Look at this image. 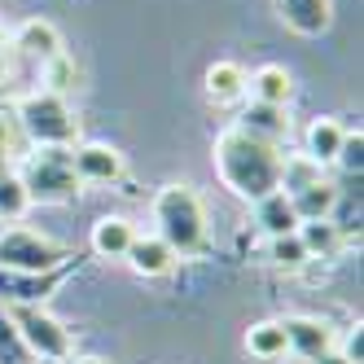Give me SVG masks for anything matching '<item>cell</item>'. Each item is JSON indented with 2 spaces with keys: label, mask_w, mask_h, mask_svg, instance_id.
<instances>
[{
  "label": "cell",
  "mask_w": 364,
  "mask_h": 364,
  "mask_svg": "<svg viewBox=\"0 0 364 364\" xmlns=\"http://www.w3.org/2000/svg\"><path fill=\"white\" fill-rule=\"evenodd\" d=\"M58 364H106V360H97V355H66V360H58Z\"/></svg>",
  "instance_id": "28"
},
{
  "label": "cell",
  "mask_w": 364,
  "mask_h": 364,
  "mask_svg": "<svg viewBox=\"0 0 364 364\" xmlns=\"http://www.w3.org/2000/svg\"><path fill=\"white\" fill-rule=\"evenodd\" d=\"M255 211H259V224H264L272 237H285V232H299V215H294V202L285 198L281 189L268 193V198H259L255 202Z\"/></svg>",
  "instance_id": "15"
},
{
  "label": "cell",
  "mask_w": 364,
  "mask_h": 364,
  "mask_svg": "<svg viewBox=\"0 0 364 364\" xmlns=\"http://www.w3.org/2000/svg\"><path fill=\"white\" fill-rule=\"evenodd\" d=\"M132 237H136V228L127 224L123 215H106V220H97V228H92V250L101 259H123L127 246H132Z\"/></svg>",
  "instance_id": "13"
},
{
  "label": "cell",
  "mask_w": 364,
  "mask_h": 364,
  "mask_svg": "<svg viewBox=\"0 0 364 364\" xmlns=\"http://www.w3.org/2000/svg\"><path fill=\"white\" fill-rule=\"evenodd\" d=\"M5 316H9V325L18 333V343L27 347L31 355H40V360H66L70 355V329L58 316H48L44 307H36V303H9Z\"/></svg>",
  "instance_id": "4"
},
{
  "label": "cell",
  "mask_w": 364,
  "mask_h": 364,
  "mask_svg": "<svg viewBox=\"0 0 364 364\" xmlns=\"http://www.w3.org/2000/svg\"><path fill=\"white\" fill-rule=\"evenodd\" d=\"M154 224H159V237L176 250V259L202 250L206 242V211L189 185H167L154 198Z\"/></svg>",
  "instance_id": "2"
},
{
  "label": "cell",
  "mask_w": 364,
  "mask_h": 364,
  "mask_svg": "<svg viewBox=\"0 0 364 364\" xmlns=\"http://www.w3.org/2000/svg\"><path fill=\"white\" fill-rule=\"evenodd\" d=\"M127 264H132L141 277H167L171 264H176V250L154 232V237H132V246H127Z\"/></svg>",
  "instance_id": "11"
},
{
  "label": "cell",
  "mask_w": 364,
  "mask_h": 364,
  "mask_svg": "<svg viewBox=\"0 0 364 364\" xmlns=\"http://www.w3.org/2000/svg\"><path fill=\"white\" fill-rule=\"evenodd\" d=\"M321 180V163L307 159V154H299V159H281V193H303Z\"/></svg>",
  "instance_id": "20"
},
{
  "label": "cell",
  "mask_w": 364,
  "mask_h": 364,
  "mask_svg": "<svg viewBox=\"0 0 364 364\" xmlns=\"http://www.w3.org/2000/svg\"><path fill=\"white\" fill-rule=\"evenodd\" d=\"M215 171L224 180V189H232L237 198L246 202H259L281 189V154L277 145H264L237 127H228V132L215 141Z\"/></svg>",
  "instance_id": "1"
},
{
  "label": "cell",
  "mask_w": 364,
  "mask_h": 364,
  "mask_svg": "<svg viewBox=\"0 0 364 364\" xmlns=\"http://www.w3.org/2000/svg\"><path fill=\"white\" fill-rule=\"evenodd\" d=\"M9 159V123H5V114H0V163Z\"/></svg>",
  "instance_id": "27"
},
{
  "label": "cell",
  "mask_w": 364,
  "mask_h": 364,
  "mask_svg": "<svg viewBox=\"0 0 364 364\" xmlns=\"http://www.w3.org/2000/svg\"><path fill=\"white\" fill-rule=\"evenodd\" d=\"M311 364H351V360H347L343 351H333V347H329V351H321V355L311 360Z\"/></svg>",
  "instance_id": "26"
},
{
  "label": "cell",
  "mask_w": 364,
  "mask_h": 364,
  "mask_svg": "<svg viewBox=\"0 0 364 364\" xmlns=\"http://www.w3.org/2000/svg\"><path fill=\"white\" fill-rule=\"evenodd\" d=\"M246 70L237 62H215L211 70H206V97L215 101V106H228V101H242L246 92Z\"/></svg>",
  "instance_id": "14"
},
{
  "label": "cell",
  "mask_w": 364,
  "mask_h": 364,
  "mask_svg": "<svg viewBox=\"0 0 364 364\" xmlns=\"http://www.w3.org/2000/svg\"><path fill=\"white\" fill-rule=\"evenodd\" d=\"M14 53L31 58V62H40V66H48V62L62 53V36H58L53 22L31 18V22H22V27L14 31Z\"/></svg>",
  "instance_id": "8"
},
{
  "label": "cell",
  "mask_w": 364,
  "mask_h": 364,
  "mask_svg": "<svg viewBox=\"0 0 364 364\" xmlns=\"http://www.w3.org/2000/svg\"><path fill=\"white\" fill-rule=\"evenodd\" d=\"M343 127H338L333 119H316L307 127V159H316V163H333L338 159V149H343Z\"/></svg>",
  "instance_id": "18"
},
{
  "label": "cell",
  "mask_w": 364,
  "mask_h": 364,
  "mask_svg": "<svg viewBox=\"0 0 364 364\" xmlns=\"http://www.w3.org/2000/svg\"><path fill=\"white\" fill-rule=\"evenodd\" d=\"M237 132L264 141V145H277L281 136H290V119H285V106H268V101H250L242 110V123Z\"/></svg>",
  "instance_id": "10"
},
{
  "label": "cell",
  "mask_w": 364,
  "mask_h": 364,
  "mask_svg": "<svg viewBox=\"0 0 364 364\" xmlns=\"http://www.w3.org/2000/svg\"><path fill=\"white\" fill-rule=\"evenodd\" d=\"M18 180H22V189H27L31 202H62V198H70L75 189H80V176H75V167H70V149L66 145L40 149L36 159L22 167Z\"/></svg>",
  "instance_id": "5"
},
{
  "label": "cell",
  "mask_w": 364,
  "mask_h": 364,
  "mask_svg": "<svg viewBox=\"0 0 364 364\" xmlns=\"http://www.w3.org/2000/svg\"><path fill=\"white\" fill-rule=\"evenodd\" d=\"M268 259H272V268H281V272H299L303 264H307V250H303V242H299V232H285V237H272V250H268Z\"/></svg>",
  "instance_id": "22"
},
{
  "label": "cell",
  "mask_w": 364,
  "mask_h": 364,
  "mask_svg": "<svg viewBox=\"0 0 364 364\" xmlns=\"http://www.w3.org/2000/svg\"><path fill=\"white\" fill-rule=\"evenodd\" d=\"M70 167L80 180H92V185H110V180L123 176V159H119V149L110 145H80V149H70Z\"/></svg>",
  "instance_id": "7"
},
{
  "label": "cell",
  "mask_w": 364,
  "mask_h": 364,
  "mask_svg": "<svg viewBox=\"0 0 364 364\" xmlns=\"http://www.w3.org/2000/svg\"><path fill=\"white\" fill-rule=\"evenodd\" d=\"M299 242H303L307 255L329 259V255L338 250V228H333L329 220H303V224H299Z\"/></svg>",
  "instance_id": "21"
},
{
  "label": "cell",
  "mask_w": 364,
  "mask_h": 364,
  "mask_svg": "<svg viewBox=\"0 0 364 364\" xmlns=\"http://www.w3.org/2000/svg\"><path fill=\"white\" fill-rule=\"evenodd\" d=\"M18 127L27 132L40 149H48V145H70L75 141V114H70V106L62 101V92H27L18 101Z\"/></svg>",
  "instance_id": "3"
},
{
  "label": "cell",
  "mask_w": 364,
  "mask_h": 364,
  "mask_svg": "<svg viewBox=\"0 0 364 364\" xmlns=\"http://www.w3.org/2000/svg\"><path fill=\"white\" fill-rule=\"evenodd\" d=\"M62 264V246L36 228H5L0 232V268L9 272H48Z\"/></svg>",
  "instance_id": "6"
},
{
  "label": "cell",
  "mask_w": 364,
  "mask_h": 364,
  "mask_svg": "<svg viewBox=\"0 0 364 364\" xmlns=\"http://www.w3.org/2000/svg\"><path fill=\"white\" fill-rule=\"evenodd\" d=\"M277 9L303 36H321L329 27V0H277Z\"/></svg>",
  "instance_id": "12"
},
{
  "label": "cell",
  "mask_w": 364,
  "mask_h": 364,
  "mask_svg": "<svg viewBox=\"0 0 364 364\" xmlns=\"http://www.w3.org/2000/svg\"><path fill=\"white\" fill-rule=\"evenodd\" d=\"M285 198H290V193H285ZM290 202H294V215H299V224H303V220H329L333 202H338V189L329 185V180H316L311 189L294 193Z\"/></svg>",
  "instance_id": "16"
},
{
  "label": "cell",
  "mask_w": 364,
  "mask_h": 364,
  "mask_svg": "<svg viewBox=\"0 0 364 364\" xmlns=\"http://www.w3.org/2000/svg\"><path fill=\"white\" fill-rule=\"evenodd\" d=\"M44 70H48V84H53V88H48V92H62V88H70V84H66V80H75V70H70V66H66V62H62V53H58V58H53V62H48V66H44Z\"/></svg>",
  "instance_id": "25"
},
{
  "label": "cell",
  "mask_w": 364,
  "mask_h": 364,
  "mask_svg": "<svg viewBox=\"0 0 364 364\" xmlns=\"http://www.w3.org/2000/svg\"><path fill=\"white\" fill-rule=\"evenodd\" d=\"M246 88L255 92V101H268V106H285V101H290V92H294L285 66H264V70H255V80H250Z\"/></svg>",
  "instance_id": "17"
},
{
  "label": "cell",
  "mask_w": 364,
  "mask_h": 364,
  "mask_svg": "<svg viewBox=\"0 0 364 364\" xmlns=\"http://www.w3.org/2000/svg\"><path fill=\"white\" fill-rule=\"evenodd\" d=\"M281 329H285V347L299 351L303 360H316L321 351L333 347V329L316 316H290V321H281Z\"/></svg>",
  "instance_id": "9"
},
{
  "label": "cell",
  "mask_w": 364,
  "mask_h": 364,
  "mask_svg": "<svg viewBox=\"0 0 364 364\" xmlns=\"http://www.w3.org/2000/svg\"><path fill=\"white\" fill-rule=\"evenodd\" d=\"M360 149H364V136H360V132H355V136H343V149H338L333 163H343V171H355V176H360V167H364Z\"/></svg>",
  "instance_id": "24"
},
{
  "label": "cell",
  "mask_w": 364,
  "mask_h": 364,
  "mask_svg": "<svg viewBox=\"0 0 364 364\" xmlns=\"http://www.w3.org/2000/svg\"><path fill=\"white\" fill-rule=\"evenodd\" d=\"M31 206V198H27V189H22V180L18 176H0V215L5 220H22V211Z\"/></svg>",
  "instance_id": "23"
},
{
  "label": "cell",
  "mask_w": 364,
  "mask_h": 364,
  "mask_svg": "<svg viewBox=\"0 0 364 364\" xmlns=\"http://www.w3.org/2000/svg\"><path fill=\"white\" fill-rule=\"evenodd\" d=\"M246 351L250 355H259V360H281L285 351V329H281V321H259V325H250V333H246Z\"/></svg>",
  "instance_id": "19"
}]
</instances>
